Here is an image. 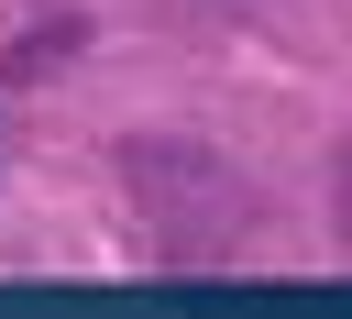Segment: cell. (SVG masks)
Instances as JSON below:
<instances>
[{
    "instance_id": "2",
    "label": "cell",
    "mask_w": 352,
    "mask_h": 319,
    "mask_svg": "<svg viewBox=\"0 0 352 319\" xmlns=\"http://www.w3.org/2000/svg\"><path fill=\"white\" fill-rule=\"evenodd\" d=\"M341 187H352V154H341Z\"/></svg>"
},
{
    "instance_id": "3",
    "label": "cell",
    "mask_w": 352,
    "mask_h": 319,
    "mask_svg": "<svg viewBox=\"0 0 352 319\" xmlns=\"http://www.w3.org/2000/svg\"><path fill=\"white\" fill-rule=\"evenodd\" d=\"M0 143H11V121H0Z\"/></svg>"
},
{
    "instance_id": "1",
    "label": "cell",
    "mask_w": 352,
    "mask_h": 319,
    "mask_svg": "<svg viewBox=\"0 0 352 319\" xmlns=\"http://www.w3.org/2000/svg\"><path fill=\"white\" fill-rule=\"evenodd\" d=\"M121 187H132V209L176 242V253H198L220 220H231V165H220V143H187V132H121Z\"/></svg>"
}]
</instances>
